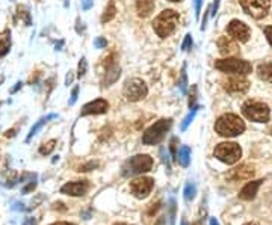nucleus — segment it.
Segmentation results:
<instances>
[{"mask_svg": "<svg viewBox=\"0 0 272 225\" xmlns=\"http://www.w3.org/2000/svg\"><path fill=\"white\" fill-rule=\"evenodd\" d=\"M209 224H211V225H219V222L215 218H211V222H209Z\"/></svg>", "mask_w": 272, "mask_h": 225, "instance_id": "50", "label": "nucleus"}, {"mask_svg": "<svg viewBox=\"0 0 272 225\" xmlns=\"http://www.w3.org/2000/svg\"><path fill=\"white\" fill-rule=\"evenodd\" d=\"M195 194H197V186L194 185V183H187L186 188H184V199L192 201L195 198Z\"/></svg>", "mask_w": 272, "mask_h": 225, "instance_id": "26", "label": "nucleus"}, {"mask_svg": "<svg viewBox=\"0 0 272 225\" xmlns=\"http://www.w3.org/2000/svg\"><path fill=\"white\" fill-rule=\"evenodd\" d=\"M180 15L179 12H176L174 9H165L163 12H160V15H157V18L154 20L153 28L154 32L160 36V38H166L171 33H174V30L177 29Z\"/></svg>", "mask_w": 272, "mask_h": 225, "instance_id": "2", "label": "nucleus"}, {"mask_svg": "<svg viewBox=\"0 0 272 225\" xmlns=\"http://www.w3.org/2000/svg\"><path fill=\"white\" fill-rule=\"evenodd\" d=\"M160 204H162L160 201H157V202H153V204H151V207H150V209H149V212H147V215H149V216L154 215V213H156V212L160 209Z\"/></svg>", "mask_w": 272, "mask_h": 225, "instance_id": "38", "label": "nucleus"}, {"mask_svg": "<svg viewBox=\"0 0 272 225\" xmlns=\"http://www.w3.org/2000/svg\"><path fill=\"white\" fill-rule=\"evenodd\" d=\"M254 167L251 165H241L235 169H232L227 174V178L230 181H241V180H249L254 177Z\"/></svg>", "mask_w": 272, "mask_h": 225, "instance_id": "16", "label": "nucleus"}, {"mask_svg": "<svg viewBox=\"0 0 272 225\" xmlns=\"http://www.w3.org/2000/svg\"><path fill=\"white\" fill-rule=\"evenodd\" d=\"M269 133L272 135V126H271V129H269Z\"/></svg>", "mask_w": 272, "mask_h": 225, "instance_id": "57", "label": "nucleus"}, {"mask_svg": "<svg viewBox=\"0 0 272 225\" xmlns=\"http://www.w3.org/2000/svg\"><path fill=\"white\" fill-rule=\"evenodd\" d=\"M3 80H5V77H3L2 74H0V85H2V84H3Z\"/></svg>", "mask_w": 272, "mask_h": 225, "instance_id": "52", "label": "nucleus"}, {"mask_svg": "<svg viewBox=\"0 0 272 225\" xmlns=\"http://www.w3.org/2000/svg\"><path fill=\"white\" fill-rule=\"evenodd\" d=\"M181 225H187V222H186V219H184V218L181 219Z\"/></svg>", "mask_w": 272, "mask_h": 225, "instance_id": "53", "label": "nucleus"}, {"mask_svg": "<svg viewBox=\"0 0 272 225\" xmlns=\"http://www.w3.org/2000/svg\"><path fill=\"white\" fill-rule=\"evenodd\" d=\"M262 183L263 180H256V181H249L246 183V185L242 188V191L239 192V198L241 199H245V201H249V199H253L259 191V188L262 186Z\"/></svg>", "mask_w": 272, "mask_h": 225, "instance_id": "18", "label": "nucleus"}, {"mask_svg": "<svg viewBox=\"0 0 272 225\" xmlns=\"http://www.w3.org/2000/svg\"><path fill=\"white\" fill-rule=\"evenodd\" d=\"M87 70H88V62H87L85 57H82L80 62H79V67H77V77H83V76H85L87 74Z\"/></svg>", "mask_w": 272, "mask_h": 225, "instance_id": "30", "label": "nucleus"}, {"mask_svg": "<svg viewBox=\"0 0 272 225\" xmlns=\"http://www.w3.org/2000/svg\"><path fill=\"white\" fill-rule=\"evenodd\" d=\"M194 225H200V222H195V224H194Z\"/></svg>", "mask_w": 272, "mask_h": 225, "instance_id": "58", "label": "nucleus"}, {"mask_svg": "<svg viewBox=\"0 0 272 225\" xmlns=\"http://www.w3.org/2000/svg\"><path fill=\"white\" fill-rule=\"evenodd\" d=\"M35 188H36V177H33V178L29 181V185H26V186L22 189V194H29V192H32Z\"/></svg>", "mask_w": 272, "mask_h": 225, "instance_id": "35", "label": "nucleus"}, {"mask_svg": "<svg viewBox=\"0 0 272 225\" xmlns=\"http://www.w3.org/2000/svg\"><path fill=\"white\" fill-rule=\"evenodd\" d=\"M52 225H76V224H71V222H55Z\"/></svg>", "mask_w": 272, "mask_h": 225, "instance_id": "49", "label": "nucleus"}, {"mask_svg": "<svg viewBox=\"0 0 272 225\" xmlns=\"http://www.w3.org/2000/svg\"><path fill=\"white\" fill-rule=\"evenodd\" d=\"M23 206H25V204H20V202H15L12 209H14V210H23V209H25Z\"/></svg>", "mask_w": 272, "mask_h": 225, "instance_id": "46", "label": "nucleus"}, {"mask_svg": "<svg viewBox=\"0 0 272 225\" xmlns=\"http://www.w3.org/2000/svg\"><path fill=\"white\" fill-rule=\"evenodd\" d=\"M109 109V103L106 100L103 98H98V100H94V101H90L85 106L82 108V112L80 115L82 116H87V115H100V113H106Z\"/></svg>", "mask_w": 272, "mask_h": 225, "instance_id": "15", "label": "nucleus"}, {"mask_svg": "<svg viewBox=\"0 0 272 225\" xmlns=\"http://www.w3.org/2000/svg\"><path fill=\"white\" fill-rule=\"evenodd\" d=\"M177 144H179V139L177 138H173L171 142H170V150H171L173 160H177Z\"/></svg>", "mask_w": 272, "mask_h": 225, "instance_id": "34", "label": "nucleus"}, {"mask_svg": "<svg viewBox=\"0 0 272 225\" xmlns=\"http://www.w3.org/2000/svg\"><path fill=\"white\" fill-rule=\"evenodd\" d=\"M179 86L181 94H186L187 89V74H186V65L181 67V73H180V82H179Z\"/></svg>", "mask_w": 272, "mask_h": 225, "instance_id": "28", "label": "nucleus"}, {"mask_svg": "<svg viewBox=\"0 0 272 225\" xmlns=\"http://www.w3.org/2000/svg\"><path fill=\"white\" fill-rule=\"evenodd\" d=\"M177 160L180 162V165H181L183 168L189 167V163H191V148L186 147V145H183V147L180 148V151L177 153Z\"/></svg>", "mask_w": 272, "mask_h": 225, "instance_id": "21", "label": "nucleus"}, {"mask_svg": "<svg viewBox=\"0 0 272 225\" xmlns=\"http://www.w3.org/2000/svg\"><path fill=\"white\" fill-rule=\"evenodd\" d=\"M25 225H36V221H35L33 218H29V219L25 222Z\"/></svg>", "mask_w": 272, "mask_h": 225, "instance_id": "47", "label": "nucleus"}, {"mask_svg": "<svg viewBox=\"0 0 272 225\" xmlns=\"http://www.w3.org/2000/svg\"><path fill=\"white\" fill-rule=\"evenodd\" d=\"M73 80H74V74H73V71H68V74L65 77V85L70 86V84H73Z\"/></svg>", "mask_w": 272, "mask_h": 225, "instance_id": "44", "label": "nucleus"}, {"mask_svg": "<svg viewBox=\"0 0 272 225\" xmlns=\"http://www.w3.org/2000/svg\"><path fill=\"white\" fill-rule=\"evenodd\" d=\"M136 11L139 17H150L154 11V0H138Z\"/></svg>", "mask_w": 272, "mask_h": 225, "instance_id": "19", "label": "nucleus"}, {"mask_svg": "<svg viewBox=\"0 0 272 225\" xmlns=\"http://www.w3.org/2000/svg\"><path fill=\"white\" fill-rule=\"evenodd\" d=\"M92 0H82V9L83 11H88V9H91V6H92Z\"/></svg>", "mask_w": 272, "mask_h": 225, "instance_id": "42", "label": "nucleus"}, {"mask_svg": "<svg viewBox=\"0 0 272 225\" xmlns=\"http://www.w3.org/2000/svg\"><path fill=\"white\" fill-rule=\"evenodd\" d=\"M5 136L6 138H12V136H15V130L12 129V130H8L6 133H5Z\"/></svg>", "mask_w": 272, "mask_h": 225, "instance_id": "48", "label": "nucleus"}, {"mask_svg": "<svg viewBox=\"0 0 272 225\" xmlns=\"http://www.w3.org/2000/svg\"><path fill=\"white\" fill-rule=\"evenodd\" d=\"M88 191H90V183L87 180L70 181L60 188V194L70 195V197H83Z\"/></svg>", "mask_w": 272, "mask_h": 225, "instance_id": "14", "label": "nucleus"}, {"mask_svg": "<svg viewBox=\"0 0 272 225\" xmlns=\"http://www.w3.org/2000/svg\"><path fill=\"white\" fill-rule=\"evenodd\" d=\"M245 225H259V224H256V222H248V224H245Z\"/></svg>", "mask_w": 272, "mask_h": 225, "instance_id": "54", "label": "nucleus"}, {"mask_svg": "<svg viewBox=\"0 0 272 225\" xmlns=\"http://www.w3.org/2000/svg\"><path fill=\"white\" fill-rule=\"evenodd\" d=\"M215 130L224 138H235L245 132V122L235 113H227L218 118Z\"/></svg>", "mask_w": 272, "mask_h": 225, "instance_id": "1", "label": "nucleus"}, {"mask_svg": "<svg viewBox=\"0 0 272 225\" xmlns=\"http://www.w3.org/2000/svg\"><path fill=\"white\" fill-rule=\"evenodd\" d=\"M97 167H98L97 162H90V163H87V165H82L77 171H80V172H87V171H91V169H94V168H97Z\"/></svg>", "mask_w": 272, "mask_h": 225, "instance_id": "36", "label": "nucleus"}, {"mask_svg": "<svg viewBox=\"0 0 272 225\" xmlns=\"http://www.w3.org/2000/svg\"><path fill=\"white\" fill-rule=\"evenodd\" d=\"M227 32H228L230 38H233L235 41H239V43H246L251 36L249 28L245 23L239 22V20H233V22L228 25Z\"/></svg>", "mask_w": 272, "mask_h": 225, "instance_id": "13", "label": "nucleus"}, {"mask_svg": "<svg viewBox=\"0 0 272 225\" xmlns=\"http://www.w3.org/2000/svg\"><path fill=\"white\" fill-rule=\"evenodd\" d=\"M115 15H117V8H115V3L111 2V3L108 5V8L104 9V14L101 15V23H108V22H111V20H112Z\"/></svg>", "mask_w": 272, "mask_h": 225, "instance_id": "24", "label": "nucleus"}, {"mask_svg": "<svg viewBox=\"0 0 272 225\" xmlns=\"http://www.w3.org/2000/svg\"><path fill=\"white\" fill-rule=\"evenodd\" d=\"M176 209H177L176 199L171 198V199H170V224H171V225L176 224Z\"/></svg>", "mask_w": 272, "mask_h": 225, "instance_id": "31", "label": "nucleus"}, {"mask_svg": "<svg viewBox=\"0 0 272 225\" xmlns=\"http://www.w3.org/2000/svg\"><path fill=\"white\" fill-rule=\"evenodd\" d=\"M94 46H95V49H104V47L108 46V41H106V38L98 36V38H95V41H94Z\"/></svg>", "mask_w": 272, "mask_h": 225, "instance_id": "37", "label": "nucleus"}, {"mask_svg": "<svg viewBox=\"0 0 272 225\" xmlns=\"http://www.w3.org/2000/svg\"><path fill=\"white\" fill-rule=\"evenodd\" d=\"M195 101H197V86L192 85L191 92H189V100H187V106H189V109L195 108Z\"/></svg>", "mask_w": 272, "mask_h": 225, "instance_id": "32", "label": "nucleus"}, {"mask_svg": "<svg viewBox=\"0 0 272 225\" xmlns=\"http://www.w3.org/2000/svg\"><path fill=\"white\" fill-rule=\"evenodd\" d=\"M11 50V30L5 29L0 32V57H3L9 53Z\"/></svg>", "mask_w": 272, "mask_h": 225, "instance_id": "20", "label": "nucleus"}, {"mask_svg": "<svg viewBox=\"0 0 272 225\" xmlns=\"http://www.w3.org/2000/svg\"><path fill=\"white\" fill-rule=\"evenodd\" d=\"M215 67L219 71L224 73H232V74H241V76H246L251 73L253 67H251L249 62L242 59H236V57H225V59H219L215 62Z\"/></svg>", "mask_w": 272, "mask_h": 225, "instance_id": "6", "label": "nucleus"}, {"mask_svg": "<svg viewBox=\"0 0 272 225\" xmlns=\"http://www.w3.org/2000/svg\"><path fill=\"white\" fill-rule=\"evenodd\" d=\"M170 2H181V0H170Z\"/></svg>", "mask_w": 272, "mask_h": 225, "instance_id": "56", "label": "nucleus"}, {"mask_svg": "<svg viewBox=\"0 0 272 225\" xmlns=\"http://www.w3.org/2000/svg\"><path fill=\"white\" fill-rule=\"evenodd\" d=\"M114 225H127V224H124V222H117V224H114Z\"/></svg>", "mask_w": 272, "mask_h": 225, "instance_id": "55", "label": "nucleus"}, {"mask_svg": "<svg viewBox=\"0 0 272 225\" xmlns=\"http://www.w3.org/2000/svg\"><path fill=\"white\" fill-rule=\"evenodd\" d=\"M257 76H259L262 80L272 84V64H262V65H259V68H257Z\"/></svg>", "mask_w": 272, "mask_h": 225, "instance_id": "22", "label": "nucleus"}, {"mask_svg": "<svg viewBox=\"0 0 272 225\" xmlns=\"http://www.w3.org/2000/svg\"><path fill=\"white\" fill-rule=\"evenodd\" d=\"M77 97H79V86H74L73 91H71V98H70V105H74L77 101Z\"/></svg>", "mask_w": 272, "mask_h": 225, "instance_id": "40", "label": "nucleus"}, {"mask_svg": "<svg viewBox=\"0 0 272 225\" xmlns=\"http://www.w3.org/2000/svg\"><path fill=\"white\" fill-rule=\"evenodd\" d=\"M124 97L129 101H139L144 97H147L149 94V88L144 84V80L141 79H130L125 82L124 85Z\"/></svg>", "mask_w": 272, "mask_h": 225, "instance_id": "8", "label": "nucleus"}, {"mask_svg": "<svg viewBox=\"0 0 272 225\" xmlns=\"http://www.w3.org/2000/svg\"><path fill=\"white\" fill-rule=\"evenodd\" d=\"M201 3L203 0H194V8H195V18H200V12H201Z\"/></svg>", "mask_w": 272, "mask_h": 225, "instance_id": "39", "label": "nucleus"}, {"mask_svg": "<svg viewBox=\"0 0 272 225\" xmlns=\"http://www.w3.org/2000/svg\"><path fill=\"white\" fill-rule=\"evenodd\" d=\"M163 224H165V219H163V218H160V219H159V221H157L154 225H163Z\"/></svg>", "mask_w": 272, "mask_h": 225, "instance_id": "51", "label": "nucleus"}, {"mask_svg": "<svg viewBox=\"0 0 272 225\" xmlns=\"http://www.w3.org/2000/svg\"><path fill=\"white\" fill-rule=\"evenodd\" d=\"M55 147H56V141H55V139H52V141L46 142V144H43V145L39 147V154L49 156V154L55 150Z\"/></svg>", "mask_w": 272, "mask_h": 225, "instance_id": "27", "label": "nucleus"}, {"mask_svg": "<svg viewBox=\"0 0 272 225\" xmlns=\"http://www.w3.org/2000/svg\"><path fill=\"white\" fill-rule=\"evenodd\" d=\"M154 186V180L150 177H141V178H135L130 183V191L133 194L135 198L138 199H144L150 195V192L153 191Z\"/></svg>", "mask_w": 272, "mask_h": 225, "instance_id": "11", "label": "nucleus"}, {"mask_svg": "<svg viewBox=\"0 0 272 225\" xmlns=\"http://www.w3.org/2000/svg\"><path fill=\"white\" fill-rule=\"evenodd\" d=\"M197 111H198V108L195 106V108H192V111H191L189 113H187V115L184 116V119H183V122H181V130H183V132H184V130L187 129V126H189L191 122H192V119H194Z\"/></svg>", "mask_w": 272, "mask_h": 225, "instance_id": "29", "label": "nucleus"}, {"mask_svg": "<svg viewBox=\"0 0 272 225\" xmlns=\"http://www.w3.org/2000/svg\"><path fill=\"white\" fill-rule=\"evenodd\" d=\"M191 47H192V36H191V33H187V35L184 36L183 44H181V50H183V52H189Z\"/></svg>", "mask_w": 272, "mask_h": 225, "instance_id": "33", "label": "nucleus"}, {"mask_svg": "<svg viewBox=\"0 0 272 225\" xmlns=\"http://www.w3.org/2000/svg\"><path fill=\"white\" fill-rule=\"evenodd\" d=\"M115 57H117L115 53H112L111 56H108L106 59H104V67H106V71H104V79H103L104 86H111L121 76V68L117 64Z\"/></svg>", "mask_w": 272, "mask_h": 225, "instance_id": "12", "label": "nucleus"}, {"mask_svg": "<svg viewBox=\"0 0 272 225\" xmlns=\"http://www.w3.org/2000/svg\"><path fill=\"white\" fill-rule=\"evenodd\" d=\"M17 17L22 18L26 26H30V23H32V20H30V12H29L25 6H18V8H17Z\"/></svg>", "mask_w": 272, "mask_h": 225, "instance_id": "25", "label": "nucleus"}, {"mask_svg": "<svg viewBox=\"0 0 272 225\" xmlns=\"http://www.w3.org/2000/svg\"><path fill=\"white\" fill-rule=\"evenodd\" d=\"M242 113L254 122H268L271 118V111L268 105L256 100H248L242 106Z\"/></svg>", "mask_w": 272, "mask_h": 225, "instance_id": "5", "label": "nucleus"}, {"mask_svg": "<svg viewBox=\"0 0 272 225\" xmlns=\"http://www.w3.org/2000/svg\"><path fill=\"white\" fill-rule=\"evenodd\" d=\"M173 126V119L170 118H162L157 122L145 130L144 136H142V142L145 145H156L159 142H162V139L165 138L166 132H168Z\"/></svg>", "mask_w": 272, "mask_h": 225, "instance_id": "4", "label": "nucleus"}, {"mask_svg": "<svg viewBox=\"0 0 272 225\" xmlns=\"http://www.w3.org/2000/svg\"><path fill=\"white\" fill-rule=\"evenodd\" d=\"M22 86H23V84H22V82H17V84H15V86L12 88V91H11V92H12V94H14V92H17V91H18L20 88H22Z\"/></svg>", "mask_w": 272, "mask_h": 225, "instance_id": "45", "label": "nucleus"}, {"mask_svg": "<svg viewBox=\"0 0 272 225\" xmlns=\"http://www.w3.org/2000/svg\"><path fill=\"white\" fill-rule=\"evenodd\" d=\"M242 156V150L235 142H222L215 148V157L227 165H233V163L239 162Z\"/></svg>", "mask_w": 272, "mask_h": 225, "instance_id": "7", "label": "nucleus"}, {"mask_svg": "<svg viewBox=\"0 0 272 225\" xmlns=\"http://www.w3.org/2000/svg\"><path fill=\"white\" fill-rule=\"evenodd\" d=\"M151 168H153V159L149 154H138L130 157L129 160H125L121 174L122 177H133V175L149 172Z\"/></svg>", "mask_w": 272, "mask_h": 225, "instance_id": "3", "label": "nucleus"}, {"mask_svg": "<svg viewBox=\"0 0 272 225\" xmlns=\"http://www.w3.org/2000/svg\"><path fill=\"white\" fill-rule=\"evenodd\" d=\"M265 35H266V38H268V41H269V44L272 46V26L265 28Z\"/></svg>", "mask_w": 272, "mask_h": 225, "instance_id": "43", "label": "nucleus"}, {"mask_svg": "<svg viewBox=\"0 0 272 225\" xmlns=\"http://www.w3.org/2000/svg\"><path fill=\"white\" fill-rule=\"evenodd\" d=\"M219 3H221V0H215V2H213V5H212V8H211V15H212V17L216 15V12H218V9H219Z\"/></svg>", "mask_w": 272, "mask_h": 225, "instance_id": "41", "label": "nucleus"}, {"mask_svg": "<svg viewBox=\"0 0 272 225\" xmlns=\"http://www.w3.org/2000/svg\"><path fill=\"white\" fill-rule=\"evenodd\" d=\"M241 5L249 17L260 20L266 17L271 8V0H241Z\"/></svg>", "mask_w": 272, "mask_h": 225, "instance_id": "9", "label": "nucleus"}, {"mask_svg": "<svg viewBox=\"0 0 272 225\" xmlns=\"http://www.w3.org/2000/svg\"><path fill=\"white\" fill-rule=\"evenodd\" d=\"M218 49H219V53L227 57L238 53V44L235 43V39L230 36H221L218 39Z\"/></svg>", "mask_w": 272, "mask_h": 225, "instance_id": "17", "label": "nucleus"}, {"mask_svg": "<svg viewBox=\"0 0 272 225\" xmlns=\"http://www.w3.org/2000/svg\"><path fill=\"white\" fill-rule=\"evenodd\" d=\"M222 86H224V89L227 92L233 94V95H238V94H243V92L248 91L249 82L243 76H241V74H233V76L227 77L222 82Z\"/></svg>", "mask_w": 272, "mask_h": 225, "instance_id": "10", "label": "nucleus"}, {"mask_svg": "<svg viewBox=\"0 0 272 225\" xmlns=\"http://www.w3.org/2000/svg\"><path fill=\"white\" fill-rule=\"evenodd\" d=\"M52 118H56V115L55 113H52V115H47V116H43V118H41L38 122H36V124L30 129V132H29V135H28V138H26V141L29 142L36 133H38V130H41V129H43V126L46 124V122L49 121V119H52Z\"/></svg>", "mask_w": 272, "mask_h": 225, "instance_id": "23", "label": "nucleus"}]
</instances>
